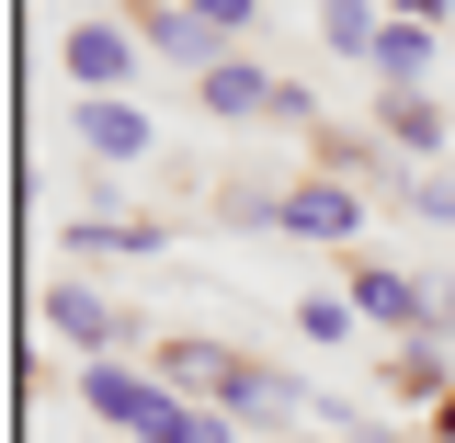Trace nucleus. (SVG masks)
Returning <instances> with one entry per match:
<instances>
[{
    "label": "nucleus",
    "instance_id": "1",
    "mask_svg": "<svg viewBox=\"0 0 455 443\" xmlns=\"http://www.w3.org/2000/svg\"><path fill=\"white\" fill-rule=\"evenodd\" d=\"M80 398H92L103 421H125V432H148V443H160L171 421H182V409H171V398L148 387V376H125V364H92V376H80Z\"/></svg>",
    "mask_w": 455,
    "mask_h": 443
},
{
    "label": "nucleus",
    "instance_id": "2",
    "mask_svg": "<svg viewBox=\"0 0 455 443\" xmlns=\"http://www.w3.org/2000/svg\"><path fill=\"white\" fill-rule=\"evenodd\" d=\"M80 148H92V160H148V114H125V103H80Z\"/></svg>",
    "mask_w": 455,
    "mask_h": 443
},
{
    "label": "nucleus",
    "instance_id": "3",
    "mask_svg": "<svg viewBox=\"0 0 455 443\" xmlns=\"http://www.w3.org/2000/svg\"><path fill=\"white\" fill-rule=\"evenodd\" d=\"M353 307H364L376 330H398V341H410V330H421V319H433V296H410V284H398V273H353Z\"/></svg>",
    "mask_w": 455,
    "mask_h": 443
},
{
    "label": "nucleus",
    "instance_id": "4",
    "mask_svg": "<svg viewBox=\"0 0 455 443\" xmlns=\"http://www.w3.org/2000/svg\"><path fill=\"white\" fill-rule=\"evenodd\" d=\"M46 319H57L68 341H92V352H103V341H125V319H114L92 284H46Z\"/></svg>",
    "mask_w": 455,
    "mask_h": 443
},
{
    "label": "nucleus",
    "instance_id": "5",
    "mask_svg": "<svg viewBox=\"0 0 455 443\" xmlns=\"http://www.w3.org/2000/svg\"><path fill=\"white\" fill-rule=\"evenodd\" d=\"M284 80H262V68H239V57H217L205 68V114H274Z\"/></svg>",
    "mask_w": 455,
    "mask_h": 443
},
{
    "label": "nucleus",
    "instance_id": "6",
    "mask_svg": "<svg viewBox=\"0 0 455 443\" xmlns=\"http://www.w3.org/2000/svg\"><path fill=\"white\" fill-rule=\"evenodd\" d=\"M125 68H137V46H125L114 23H80V35H68V80H92V91H103V80H125Z\"/></svg>",
    "mask_w": 455,
    "mask_h": 443
},
{
    "label": "nucleus",
    "instance_id": "7",
    "mask_svg": "<svg viewBox=\"0 0 455 443\" xmlns=\"http://www.w3.org/2000/svg\"><path fill=\"white\" fill-rule=\"evenodd\" d=\"M284 227H307V239H353V194L307 182V194H284Z\"/></svg>",
    "mask_w": 455,
    "mask_h": 443
},
{
    "label": "nucleus",
    "instance_id": "8",
    "mask_svg": "<svg viewBox=\"0 0 455 443\" xmlns=\"http://www.w3.org/2000/svg\"><path fill=\"white\" fill-rule=\"evenodd\" d=\"M376 57H387V80L410 91V80L433 68V35H421V23H387V35H376Z\"/></svg>",
    "mask_w": 455,
    "mask_h": 443
},
{
    "label": "nucleus",
    "instance_id": "9",
    "mask_svg": "<svg viewBox=\"0 0 455 443\" xmlns=\"http://www.w3.org/2000/svg\"><path fill=\"white\" fill-rule=\"evenodd\" d=\"M296 330H307V341H341V330H353V307H331V296H307V307H296Z\"/></svg>",
    "mask_w": 455,
    "mask_h": 443
},
{
    "label": "nucleus",
    "instance_id": "10",
    "mask_svg": "<svg viewBox=\"0 0 455 443\" xmlns=\"http://www.w3.org/2000/svg\"><path fill=\"white\" fill-rule=\"evenodd\" d=\"M148 35H160L171 57H205V23H194V12H160V23H148Z\"/></svg>",
    "mask_w": 455,
    "mask_h": 443
},
{
    "label": "nucleus",
    "instance_id": "11",
    "mask_svg": "<svg viewBox=\"0 0 455 443\" xmlns=\"http://www.w3.org/2000/svg\"><path fill=\"white\" fill-rule=\"evenodd\" d=\"M194 23H205V35H239V23H251V0H194Z\"/></svg>",
    "mask_w": 455,
    "mask_h": 443
},
{
    "label": "nucleus",
    "instance_id": "12",
    "mask_svg": "<svg viewBox=\"0 0 455 443\" xmlns=\"http://www.w3.org/2000/svg\"><path fill=\"white\" fill-rule=\"evenodd\" d=\"M410 205H421V217H444V227H455V182H410Z\"/></svg>",
    "mask_w": 455,
    "mask_h": 443
},
{
    "label": "nucleus",
    "instance_id": "13",
    "mask_svg": "<svg viewBox=\"0 0 455 443\" xmlns=\"http://www.w3.org/2000/svg\"><path fill=\"white\" fill-rule=\"evenodd\" d=\"M444 443H455V409H444Z\"/></svg>",
    "mask_w": 455,
    "mask_h": 443
}]
</instances>
